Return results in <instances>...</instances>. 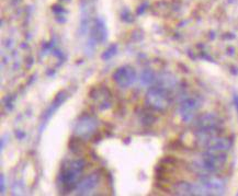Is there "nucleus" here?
I'll list each match as a JSON object with an SVG mask.
<instances>
[{
    "instance_id": "obj_1",
    "label": "nucleus",
    "mask_w": 238,
    "mask_h": 196,
    "mask_svg": "<svg viewBox=\"0 0 238 196\" xmlns=\"http://www.w3.org/2000/svg\"><path fill=\"white\" fill-rule=\"evenodd\" d=\"M149 98H150V102L154 105H156V106H158V108H163V106H165L167 104L166 98L163 97L161 93H159L158 91H150Z\"/></svg>"
},
{
    "instance_id": "obj_2",
    "label": "nucleus",
    "mask_w": 238,
    "mask_h": 196,
    "mask_svg": "<svg viewBox=\"0 0 238 196\" xmlns=\"http://www.w3.org/2000/svg\"><path fill=\"white\" fill-rule=\"evenodd\" d=\"M96 183H97V177L94 176V175H91V176H89L85 182L81 183L80 191L82 192V193H88V191H90L91 188L96 185Z\"/></svg>"
}]
</instances>
